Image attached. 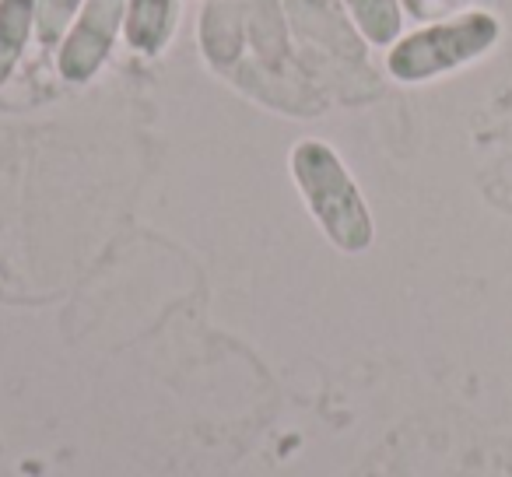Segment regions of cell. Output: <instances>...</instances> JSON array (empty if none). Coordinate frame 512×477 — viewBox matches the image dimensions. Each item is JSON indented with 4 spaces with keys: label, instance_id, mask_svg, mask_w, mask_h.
<instances>
[{
    "label": "cell",
    "instance_id": "1",
    "mask_svg": "<svg viewBox=\"0 0 512 477\" xmlns=\"http://www.w3.org/2000/svg\"><path fill=\"white\" fill-rule=\"evenodd\" d=\"M292 172L309 211L327 239L344 253H362L372 243V214L344 162L323 141H302L292 151Z\"/></svg>",
    "mask_w": 512,
    "mask_h": 477
},
{
    "label": "cell",
    "instance_id": "2",
    "mask_svg": "<svg viewBox=\"0 0 512 477\" xmlns=\"http://www.w3.org/2000/svg\"><path fill=\"white\" fill-rule=\"evenodd\" d=\"M502 36V25L488 11H467L449 22L428 25L411 36H400L390 46L386 67L404 85H421V81L442 78L456 67L474 64L477 57L491 50Z\"/></svg>",
    "mask_w": 512,
    "mask_h": 477
},
{
    "label": "cell",
    "instance_id": "3",
    "mask_svg": "<svg viewBox=\"0 0 512 477\" xmlns=\"http://www.w3.org/2000/svg\"><path fill=\"white\" fill-rule=\"evenodd\" d=\"M123 22H127V0H85L78 22L71 25L64 46H60V78L71 85L92 81L113 53Z\"/></svg>",
    "mask_w": 512,
    "mask_h": 477
},
{
    "label": "cell",
    "instance_id": "4",
    "mask_svg": "<svg viewBox=\"0 0 512 477\" xmlns=\"http://www.w3.org/2000/svg\"><path fill=\"white\" fill-rule=\"evenodd\" d=\"M172 4L176 0H127V22H123V36L127 46L137 53H158L169 43V25H172Z\"/></svg>",
    "mask_w": 512,
    "mask_h": 477
},
{
    "label": "cell",
    "instance_id": "5",
    "mask_svg": "<svg viewBox=\"0 0 512 477\" xmlns=\"http://www.w3.org/2000/svg\"><path fill=\"white\" fill-rule=\"evenodd\" d=\"M36 32V0H0V88L8 85Z\"/></svg>",
    "mask_w": 512,
    "mask_h": 477
},
{
    "label": "cell",
    "instance_id": "6",
    "mask_svg": "<svg viewBox=\"0 0 512 477\" xmlns=\"http://www.w3.org/2000/svg\"><path fill=\"white\" fill-rule=\"evenodd\" d=\"M355 18L358 32L369 39L372 46H393L400 39V4L397 0H344Z\"/></svg>",
    "mask_w": 512,
    "mask_h": 477
},
{
    "label": "cell",
    "instance_id": "7",
    "mask_svg": "<svg viewBox=\"0 0 512 477\" xmlns=\"http://www.w3.org/2000/svg\"><path fill=\"white\" fill-rule=\"evenodd\" d=\"M81 4L85 0H36V32L43 43H53V39H60L67 29H71V22L78 18Z\"/></svg>",
    "mask_w": 512,
    "mask_h": 477
},
{
    "label": "cell",
    "instance_id": "8",
    "mask_svg": "<svg viewBox=\"0 0 512 477\" xmlns=\"http://www.w3.org/2000/svg\"><path fill=\"white\" fill-rule=\"evenodd\" d=\"M446 4H449V0H446Z\"/></svg>",
    "mask_w": 512,
    "mask_h": 477
}]
</instances>
